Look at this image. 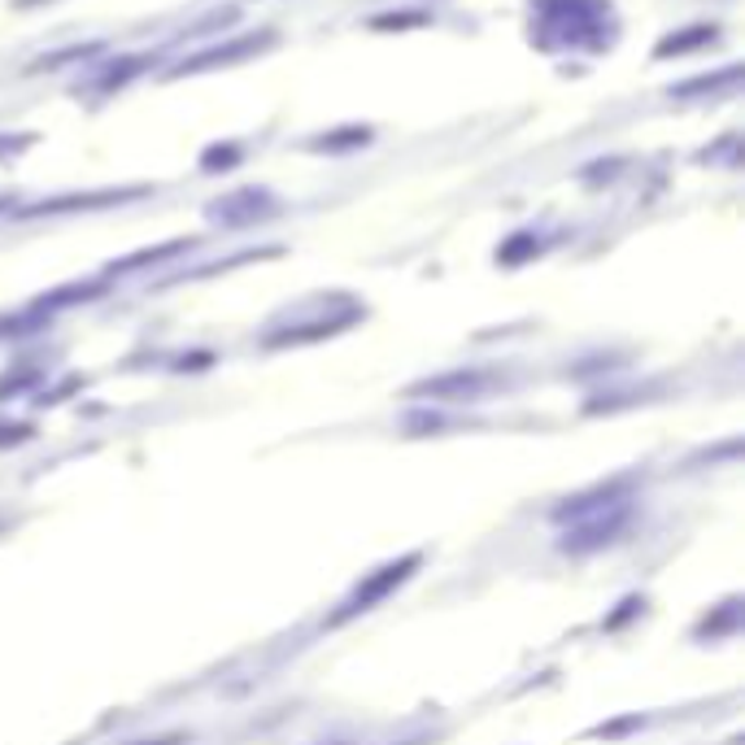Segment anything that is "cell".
I'll use <instances>...</instances> for the list:
<instances>
[{
	"instance_id": "3",
	"label": "cell",
	"mask_w": 745,
	"mask_h": 745,
	"mask_svg": "<svg viewBox=\"0 0 745 745\" xmlns=\"http://www.w3.org/2000/svg\"><path fill=\"white\" fill-rule=\"evenodd\" d=\"M140 745H175V742H140Z\"/></svg>"
},
{
	"instance_id": "1",
	"label": "cell",
	"mask_w": 745,
	"mask_h": 745,
	"mask_svg": "<svg viewBox=\"0 0 745 745\" xmlns=\"http://www.w3.org/2000/svg\"><path fill=\"white\" fill-rule=\"evenodd\" d=\"M414 563H419V558H405L401 567H383V576H375L371 585H367V589H363V593H358V598H354V602H349V607H345V611H341L336 620H349V615H358V611H367V602H375L379 593H388V589H392L397 580H405V571H410Z\"/></svg>"
},
{
	"instance_id": "2",
	"label": "cell",
	"mask_w": 745,
	"mask_h": 745,
	"mask_svg": "<svg viewBox=\"0 0 745 745\" xmlns=\"http://www.w3.org/2000/svg\"><path fill=\"white\" fill-rule=\"evenodd\" d=\"M262 44H266V40H241V44H232V48H214V53L188 62V70H205V66H214V62H236V57H245V53H257Z\"/></svg>"
}]
</instances>
